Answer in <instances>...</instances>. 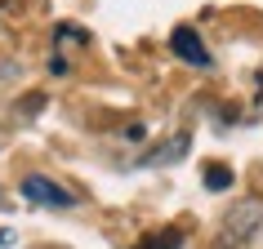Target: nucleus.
Returning <instances> with one entry per match:
<instances>
[{"label": "nucleus", "instance_id": "1", "mask_svg": "<svg viewBox=\"0 0 263 249\" xmlns=\"http://www.w3.org/2000/svg\"><path fill=\"white\" fill-rule=\"evenodd\" d=\"M263 227V200H236L228 214H223V227H219V249H241L250 245Z\"/></svg>", "mask_w": 263, "mask_h": 249}, {"label": "nucleus", "instance_id": "2", "mask_svg": "<svg viewBox=\"0 0 263 249\" xmlns=\"http://www.w3.org/2000/svg\"><path fill=\"white\" fill-rule=\"evenodd\" d=\"M23 196H27L31 205H54V209H71V205H76V196H71L67 187H58V182L41 178V174L23 178Z\"/></svg>", "mask_w": 263, "mask_h": 249}, {"label": "nucleus", "instance_id": "3", "mask_svg": "<svg viewBox=\"0 0 263 249\" xmlns=\"http://www.w3.org/2000/svg\"><path fill=\"white\" fill-rule=\"evenodd\" d=\"M170 49L183 58V63H192V67H214V58H210V49H205V40L196 36L192 27H174V36H170Z\"/></svg>", "mask_w": 263, "mask_h": 249}, {"label": "nucleus", "instance_id": "4", "mask_svg": "<svg viewBox=\"0 0 263 249\" xmlns=\"http://www.w3.org/2000/svg\"><path fill=\"white\" fill-rule=\"evenodd\" d=\"M183 245V232L179 227H170V232H161V236H147L139 249H179Z\"/></svg>", "mask_w": 263, "mask_h": 249}, {"label": "nucleus", "instance_id": "5", "mask_svg": "<svg viewBox=\"0 0 263 249\" xmlns=\"http://www.w3.org/2000/svg\"><path fill=\"white\" fill-rule=\"evenodd\" d=\"M205 187H214V192H223V187H232V174L223 165H210L205 169Z\"/></svg>", "mask_w": 263, "mask_h": 249}]
</instances>
